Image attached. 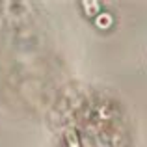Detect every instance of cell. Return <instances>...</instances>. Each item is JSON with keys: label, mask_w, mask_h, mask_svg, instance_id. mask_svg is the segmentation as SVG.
Returning <instances> with one entry per match:
<instances>
[{"label": "cell", "mask_w": 147, "mask_h": 147, "mask_svg": "<svg viewBox=\"0 0 147 147\" xmlns=\"http://www.w3.org/2000/svg\"><path fill=\"white\" fill-rule=\"evenodd\" d=\"M100 15H102V17L97 19V26H99V28H100V26H102V28H106V26L110 24L112 19H110V15H108V13H100Z\"/></svg>", "instance_id": "3"}, {"label": "cell", "mask_w": 147, "mask_h": 147, "mask_svg": "<svg viewBox=\"0 0 147 147\" xmlns=\"http://www.w3.org/2000/svg\"><path fill=\"white\" fill-rule=\"evenodd\" d=\"M65 138H67V144H69V147H80V140H78V134H76V130H75V129L67 130Z\"/></svg>", "instance_id": "2"}, {"label": "cell", "mask_w": 147, "mask_h": 147, "mask_svg": "<svg viewBox=\"0 0 147 147\" xmlns=\"http://www.w3.org/2000/svg\"><path fill=\"white\" fill-rule=\"evenodd\" d=\"M84 9H86V13L90 15V17H93V15H97L100 11V4L95 2V0H88V2H82Z\"/></svg>", "instance_id": "1"}]
</instances>
